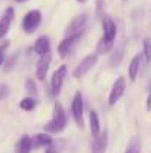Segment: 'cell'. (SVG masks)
<instances>
[{
    "instance_id": "obj_21",
    "label": "cell",
    "mask_w": 151,
    "mask_h": 153,
    "mask_svg": "<svg viewBox=\"0 0 151 153\" xmlns=\"http://www.w3.org/2000/svg\"><path fill=\"white\" fill-rule=\"evenodd\" d=\"M142 48H144V56H145V59L151 61V40L150 39H144Z\"/></svg>"
},
{
    "instance_id": "obj_16",
    "label": "cell",
    "mask_w": 151,
    "mask_h": 153,
    "mask_svg": "<svg viewBox=\"0 0 151 153\" xmlns=\"http://www.w3.org/2000/svg\"><path fill=\"white\" fill-rule=\"evenodd\" d=\"M89 123H91V134L92 137H98L101 134V123H99V117H98V113L95 110H91L89 113Z\"/></svg>"
},
{
    "instance_id": "obj_19",
    "label": "cell",
    "mask_w": 151,
    "mask_h": 153,
    "mask_svg": "<svg viewBox=\"0 0 151 153\" xmlns=\"http://www.w3.org/2000/svg\"><path fill=\"white\" fill-rule=\"evenodd\" d=\"M139 150H141V141H139V138L133 137V138L130 140V143L127 144L124 153H139Z\"/></svg>"
},
{
    "instance_id": "obj_2",
    "label": "cell",
    "mask_w": 151,
    "mask_h": 153,
    "mask_svg": "<svg viewBox=\"0 0 151 153\" xmlns=\"http://www.w3.org/2000/svg\"><path fill=\"white\" fill-rule=\"evenodd\" d=\"M96 62H98V55H96V53H89V55H86V56L77 64V67L74 68L73 76H74L76 79H82L85 74H88V73L95 67Z\"/></svg>"
},
{
    "instance_id": "obj_26",
    "label": "cell",
    "mask_w": 151,
    "mask_h": 153,
    "mask_svg": "<svg viewBox=\"0 0 151 153\" xmlns=\"http://www.w3.org/2000/svg\"><path fill=\"white\" fill-rule=\"evenodd\" d=\"M45 153H58V149L53 147V146L50 144V146H48V147H45Z\"/></svg>"
},
{
    "instance_id": "obj_8",
    "label": "cell",
    "mask_w": 151,
    "mask_h": 153,
    "mask_svg": "<svg viewBox=\"0 0 151 153\" xmlns=\"http://www.w3.org/2000/svg\"><path fill=\"white\" fill-rule=\"evenodd\" d=\"M50 61H52L50 52L40 55V58H39V61H37V65H36V76H37L39 80H45V79H46V74H48V71H49Z\"/></svg>"
},
{
    "instance_id": "obj_17",
    "label": "cell",
    "mask_w": 151,
    "mask_h": 153,
    "mask_svg": "<svg viewBox=\"0 0 151 153\" xmlns=\"http://www.w3.org/2000/svg\"><path fill=\"white\" fill-rule=\"evenodd\" d=\"M139 67H141V55H135L129 64V79L130 82H135L138 73H139Z\"/></svg>"
},
{
    "instance_id": "obj_3",
    "label": "cell",
    "mask_w": 151,
    "mask_h": 153,
    "mask_svg": "<svg viewBox=\"0 0 151 153\" xmlns=\"http://www.w3.org/2000/svg\"><path fill=\"white\" fill-rule=\"evenodd\" d=\"M40 22H42V13H40V10L33 9V10L27 12L25 16L22 18V30L27 34H31V33H34L39 28Z\"/></svg>"
},
{
    "instance_id": "obj_6",
    "label": "cell",
    "mask_w": 151,
    "mask_h": 153,
    "mask_svg": "<svg viewBox=\"0 0 151 153\" xmlns=\"http://www.w3.org/2000/svg\"><path fill=\"white\" fill-rule=\"evenodd\" d=\"M124 91H126V79H124L123 76H120L119 79H116V82H114V85H113V88H111V91H110L108 104H110V105H114L116 102L123 97Z\"/></svg>"
},
{
    "instance_id": "obj_10",
    "label": "cell",
    "mask_w": 151,
    "mask_h": 153,
    "mask_svg": "<svg viewBox=\"0 0 151 153\" xmlns=\"http://www.w3.org/2000/svg\"><path fill=\"white\" fill-rule=\"evenodd\" d=\"M13 16H15V10H13V7H6L3 16L0 18V39H3V37L9 33Z\"/></svg>"
},
{
    "instance_id": "obj_22",
    "label": "cell",
    "mask_w": 151,
    "mask_h": 153,
    "mask_svg": "<svg viewBox=\"0 0 151 153\" xmlns=\"http://www.w3.org/2000/svg\"><path fill=\"white\" fill-rule=\"evenodd\" d=\"M9 40H6V42H3L1 45H0V65L4 62V59H6V49L9 48Z\"/></svg>"
},
{
    "instance_id": "obj_15",
    "label": "cell",
    "mask_w": 151,
    "mask_h": 153,
    "mask_svg": "<svg viewBox=\"0 0 151 153\" xmlns=\"http://www.w3.org/2000/svg\"><path fill=\"white\" fill-rule=\"evenodd\" d=\"M31 147H33V141H31V137L24 134L19 141L16 143V153H30L31 152Z\"/></svg>"
},
{
    "instance_id": "obj_5",
    "label": "cell",
    "mask_w": 151,
    "mask_h": 153,
    "mask_svg": "<svg viewBox=\"0 0 151 153\" xmlns=\"http://www.w3.org/2000/svg\"><path fill=\"white\" fill-rule=\"evenodd\" d=\"M71 111H73V117L76 123L79 125V128H83V95L80 91H77L73 97Z\"/></svg>"
},
{
    "instance_id": "obj_1",
    "label": "cell",
    "mask_w": 151,
    "mask_h": 153,
    "mask_svg": "<svg viewBox=\"0 0 151 153\" xmlns=\"http://www.w3.org/2000/svg\"><path fill=\"white\" fill-rule=\"evenodd\" d=\"M67 126V114L65 110L62 107L61 102H55L53 104V110H52V119L48 123H45L43 129L49 134H59L65 129Z\"/></svg>"
},
{
    "instance_id": "obj_12",
    "label": "cell",
    "mask_w": 151,
    "mask_h": 153,
    "mask_svg": "<svg viewBox=\"0 0 151 153\" xmlns=\"http://www.w3.org/2000/svg\"><path fill=\"white\" fill-rule=\"evenodd\" d=\"M31 141H33V147H48L50 144H53V138L49 135V132H39V134H36L33 138H31Z\"/></svg>"
},
{
    "instance_id": "obj_4",
    "label": "cell",
    "mask_w": 151,
    "mask_h": 153,
    "mask_svg": "<svg viewBox=\"0 0 151 153\" xmlns=\"http://www.w3.org/2000/svg\"><path fill=\"white\" fill-rule=\"evenodd\" d=\"M83 36V31H79V33H74V34H68L59 45H58V52L59 55L64 58L67 56L70 52L73 51V48L77 45V42L80 40V37Z\"/></svg>"
},
{
    "instance_id": "obj_14",
    "label": "cell",
    "mask_w": 151,
    "mask_h": 153,
    "mask_svg": "<svg viewBox=\"0 0 151 153\" xmlns=\"http://www.w3.org/2000/svg\"><path fill=\"white\" fill-rule=\"evenodd\" d=\"M33 49L36 53L39 55H43V53H48L50 49V43H49V37L48 36H40L36 42H34V46Z\"/></svg>"
},
{
    "instance_id": "obj_13",
    "label": "cell",
    "mask_w": 151,
    "mask_h": 153,
    "mask_svg": "<svg viewBox=\"0 0 151 153\" xmlns=\"http://www.w3.org/2000/svg\"><path fill=\"white\" fill-rule=\"evenodd\" d=\"M107 149V131H101L98 137L94 138L92 141V153H105Z\"/></svg>"
},
{
    "instance_id": "obj_23",
    "label": "cell",
    "mask_w": 151,
    "mask_h": 153,
    "mask_svg": "<svg viewBox=\"0 0 151 153\" xmlns=\"http://www.w3.org/2000/svg\"><path fill=\"white\" fill-rule=\"evenodd\" d=\"M9 91H10L9 85H6V83H0V101L4 100V98L9 95Z\"/></svg>"
},
{
    "instance_id": "obj_20",
    "label": "cell",
    "mask_w": 151,
    "mask_h": 153,
    "mask_svg": "<svg viewBox=\"0 0 151 153\" xmlns=\"http://www.w3.org/2000/svg\"><path fill=\"white\" fill-rule=\"evenodd\" d=\"M19 107H21L22 110H25V111H31V110H34V107H36V101H34L31 97H25V98H22V100L19 101Z\"/></svg>"
},
{
    "instance_id": "obj_18",
    "label": "cell",
    "mask_w": 151,
    "mask_h": 153,
    "mask_svg": "<svg viewBox=\"0 0 151 153\" xmlns=\"http://www.w3.org/2000/svg\"><path fill=\"white\" fill-rule=\"evenodd\" d=\"M113 45H114V40H108L105 37H101L99 42H98V46H96V51H98V53H107V52L111 51Z\"/></svg>"
},
{
    "instance_id": "obj_11",
    "label": "cell",
    "mask_w": 151,
    "mask_h": 153,
    "mask_svg": "<svg viewBox=\"0 0 151 153\" xmlns=\"http://www.w3.org/2000/svg\"><path fill=\"white\" fill-rule=\"evenodd\" d=\"M102 27H104V37L108 39V40H114L116 39V34H117L116 22L110 16H104L102 18Z\"/></svg>"
},
{
    "instance_id": "obj_28",
    "label": "cell",
    "mask_w": 151,
    "mask_h": 153,
    "mask_svg": "<svg viewBox=\"0 0 151 153\" xmlns=\"http://www.w3.org/2000/svg\"><path fill=\"white\" fill-rule=\"evenodd\" d=\"M13 1H16V3H27V1H30V0H13Z\"/></svg>"
},
{
    "instance_id": "obj_27",
    "label": "cell",
    "mask_w": 151,
    "mask_h": 153,
    "mask_svg": "<svg viewBox=\"0 0 151 153\" xmlns=\"http://www.w3.org/2000/svg\"><path fill=\"white\" fill-rule=\"evenodd\" d=\"M145 107H147V110L151 111V94L148 95V98H147V104H145Z\"/></svg>"
},
{
    "instance_id": "obj_29",
    "label": "cell",
    "mask_w": 151,
    "mask_h": 153,
    "mask_svg": "<svg viewBox=\"0 0 151 153\" xmlns=\"http://www.w3.org/2000/svg\"><path fill=\"white\" fill-rule=\"evenodd\" d=\"M76 1H79V3H86L88 0H76Z\"/></svg>"
},
{
    "instance_id": "obj_24",
    "label": "cell",
    "mask_w": 151,
    "mask_h": 153,
    "mask_svg": "<svg viewBox=\"0 0 151 153\" xmlns=\"http://www.w3.org/2000/svg\"><path fill=\"white\" fill-rule=\"evenodd\" d=\"M25 88H27V91H28L30 94H36V92H37V86H36V83L33 82V79H27Z\"/></svg>"
},
{
    "instance_id": "obj_7",
    "label": "cell",
    "mask_w": 151,
    "mask_h": 153,
    "mask_svg": "<svg viewBox=\"0 0 151 153\" xmlns=\"http://www.w3.org/2000/svg\"><path fill=\"white\" fill-rule=\"evenodd\" d=\"M67 76V65H59L55 73L52 74V79H50V89H52V94L53 95H58L61 92V88H62V83H64V79Z\"/></svg>"
},
{
    "instance_id": "obj_25",
    "label": "cell",
    "mask_w": 151,
    "mask_h": 153,
    "mask_svg": "<svg viewBox=\"0 0 151 153\" xmlns=\"http://www.w3.org/2000/svg\"><path fill=\"white\" fill-rule=\"evenodd\" d=\"M16 58H18V52H16V53H13V55L10 56V59H9V61L6 62V67H4V71H9V70H10V68L13 67V62L16 61Z\"/></svg>"
},
{
    "instance_id": "obj_9",
    "label": "cell",
    "mask_w": 151,
    "mask_h": 153,
    "mask_svg": "<svg viewBox=\"0 0 151 153\" xmlns=\"http://www.w3.org/2000/svg\"><path fill=\"white\" fill-rule=\"evenodd\" d=\"M86 22H88V15H86V13H80V15H77V16H76L74 19H71V22L67 25V30H65L67 36H68V34L79 33V31H83Z\"/></svg>"
}]
</instances>
